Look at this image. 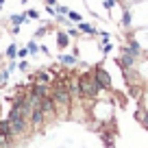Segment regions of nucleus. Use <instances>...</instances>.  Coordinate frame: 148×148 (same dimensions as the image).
I'll return each instance as SVG.
<instances>
[{"mask_svg": "<svg viewBox=\"0 0 148 148\" xmlns=\"http://www.w3.org/2000/svg\"><path fill=\"white\" fill-rule=\"evenodd\" d=\"M18 50H20V48L15 46V44H9V48H7L5 57H7L9 61H15V59H18Z\"/></svg>", "mask_w": 148, "mask_h": 148, "instance_id": "1a4fd4ad", "label": "nucleus"}, {"mask_svg": "<svg viewBox=\"0 0 148 148\" xmlns=\"http://www.w3.org/2000/svg\"><path fill=\"white\" fill-rule=\"evenodd\" d=\"M68 18H70V20H72V22H76V24H79V22H83V18H81V15H79V13H76V11H72V9H70V13H68Z\"/></svg>", "mask_w": 148, "mask_h": 148, "instance_id": "9b49d317", "label": "nucleus"}, {"mask_svg": "<svg viewBox=\"0 0 148 148\" xmlns=\"http://www.w3.org/2000/svg\"><path fill=\"white\" fill-rule=\"evenodd\" d=\"M79 87H81V98H85V100H96V98L100 96V92H102V87L96 83V79H94L92 70L79 74Z\"/></svg>", "mask_w": 148, "mask_h": 148, "instance_id": "f257e3e1", "label": "nucleus"}, {"mask_svg": "<svg viewBox=\"0 0 148 148\" xmlns=\"http://www.w3.org/2000/svg\"><path fill=\"white\" fill-rule=\"evenodd\" d=\"M59 63L63 65V68H72V65L79 63V57L76 55H59Z\"/></svg>", "mask_w": 148, "mask_h": 148, "instance_id": "39448f33", "label": "nucleus"}, {"mask_svg": "<svg viewBox=\"0 0 148 148\" xmlns=\"http://www.w3.org/2000/svg\"><path fill=\"white\" fill-rule=\"evenodd\" d=\"M26 18H28V20H39V11L28 9V11H26Z\"/></svg>", "mask_w": 148, "mask_h": 148, "instance_id": "ddd939ff", "label": "nucleus"}, {"mask_svg": "<svg viewBox=\"0 0 148 148\" xmlns=\"http://www.w3.org/2000/svg\"><path fill=\"white\" fill-rule=\"evenodd\" d=\"M28 120H31V129L33 131H42L44 129V124H46V116H44V111L39 109V105L37 107H33V111H31V118H28Z\"/></svg>", "mask_w": 148, "mask_h": 148, "instance_id": "20e7f679", "label": "nucleus"}, {"mask_svg": "<svg viewBox=\"0 0 148 148\" xmlns=\"http://www.w3.org/2000/svg\"><path fill=\"white\" fill-rule=\"evenodd\" d=\"M18 70L26 72V70H28V61H26V59H20V61H18Z\"/></svg>", "mask_w": 148, "mask_h": 148, "instance_id": "2eb2a0df", "label": "nucleus"}, {"mask_svg": "<svg viewBox=\"0 0 148 148\" xmlns=\"http://www.w3.org/2000/svg\"><path fill=\"white\" fill-rule=\"evenodd\" d=\"M113 5H116V0H105V9H113Z\"/></svg>", "mask_w": 148, "mask_h": 148, "instance_id": "6ab92c4d", "label": "nucleus"}, {"mask_svg": "<svg viewBox=\"0 0 148 148\" xmlns=\"http://www.w3.org/2000/svg\"><path fill=\"white\" fill-rule=\"evenodd\" d=\"M102 52H105V55H109V52H111V44H102Z\"/></svg>", "mask_w": 148, "mask_h": 148, "instance_id": "aec40b11", "label": "nucleus"}, {"mask_svg": "<svg viewBox=\"0 0 148 148\" xmlns=\"http://www.w3.org/2000/svg\"><path fill=\"white\" fill-rule=\"evenodd\" d=\"M26 57H28V48L24 46V48H20V50H18V59H26Z\"/></svg>", "mask_w": 148, "mask_h": 148, "instance_id": "f3484780", "label": "nucleus"}, {"mask_svg": "<svg viewBox=\"0 0 148 148\" xmlns=\"http://www.w3.org/2000/svg\"><path fill=\"white\" fill-rule=\"evenodd\" d=\"M98 35H100V39H102V44H109V39H111V35L107 31H100L98 33Z\"/></svg>", "mask_w": 148, "mask_h": 148, "instance_id": "dca6fc26", "label": "nucleus"}, {"mask_svg": "<svg viewBox=\"0 0 148 148\" xmlns=\"http://www.w3.org/2000/svg\"><path fill=\"white\" fill-rule=\"evenodd\" d=\"M2 5H5V0H0V7H2Z\"/></svg>", "mask_w": 148, "mask_h": 148, "instance_id": "4be33fe9", "label": "nucleus"}, {"mask_svg": "<svg viewBox=\"0 0 148 148\" xmlns=\"http://www.w3.org/2000/svg\"><path fill=\"white\" fill-rule=\"evenodd\" d=\"M122 24H124V26H129V24H131V11L129 9H126L124 15H122Z\"/></svg>", "mask_w": 148, "mask_h": 148, "instance_id": "4468645a", "label": "nucleus"}, {"mask_svg": "<svg viewBox=\"0 0 148 148\" xmlns=\"http://www.w3.org/2000/svg\"><path fill=\"white\" fill-rule=\"evenodd\" d=\"M57 79V74L52 68H42V70H37L35 74H31L28 76V83H35V85H52Z\"/></svg>", "mask_w": 148, "mask_h": 148, "instance_id": "f03ea898", "label": "nucleus"}, {"mask_svg": "<svg viewBox=\"0 0 148 148\" xmlns=\"http://www.w3.org/2000/svg\"><path fill=\"white\" fill-rule=\"evenodd\" d=\"M26 48H28V55H37V52H39V44H37L35 39H31V42L26 44Z\"/></svg>", "mask_w": 148, "mask_h": 148, "instance_id": "9d476101", "label": "nucleus"}, {"mask_svg": "<svg viewBox=\"0 0 148 148\" xmlns=\"http://www.w3.org/2000/svg\"><path fill=\"white\" fill-rule=\"evenodd\" d=\"M65 33H68L70 37H76V35H79V28H72V26H68V31H65Z\"/></svg>", "mask_w": 148, "mask_h": 148, "instance_id": "a211bd4d", "label": "nucleus"}, {"mask_svg": "<svg viewBox=\"0 0 148 148\" xmlns=\"http://www.w3.org/2000/svg\"><path fill=\"white\" fill-rule=\"evenodd\" d=\"M44 2H46V7H57V5H59L57 0H44Z\"/></svg>", "mask_w": 148, "mask_h": 148, "instance_id": "412c9836", "label": "nucleus"}, {"mask_svg": "<svg viewBox=\"0 0 148 148\" xmlns=\"http://www.w3.org/2000/svg\"><path fill=\"white\" fill-rule=\"evenodd\" d=\"M57 46H59V50H65V48L70 46V35L65 31H59L57 33Z\"/></svg>", "mask_w": 148, "mask_h": 148, "instance_id": "423d86ee", "label": "nucleus"}, {"mask_svg": "<svg viewBox=\"0 0 148 148\" xmlns=\"http://www.w3.org/2000/svg\"><path fill=\"white\" fill-rule=\"evenodd\" d=\"M11 26H20V24H24V22H28V18H26V13H15V15H11Z\"/></svg>", "mask_w": 148, "mask_h": 148, "instance_id": "6e6552de", "label": "nucleus"}, {"mask_svg": "<svg viewBox=\"0 0 148 148\" xmlns=\"http://www.w3.org/2000/svg\"><path fill=\"white\" fill-rule=\"evenodd\" d=\"M79 33H85V35H96V28L92 26L89 22H79Z\"/></svg>", "mask_w": 148, "mask_h": 148, "instance_id": "0eeeda50", "label": "nucleus"}, {"mask_svg": "<svg viewBox=\"0 0 148 148\" xmlns=\"http://www.w3.org/2000/svg\"><path fill=\"white\" fill-rule=\"evenodd\" d=\"M92 74H94L96 83L100 85L102 89H111V76H109V72H107L102 65H94V68H92Z\"/></svg>", "mask_w": 148, "mask_h": 148, "instance_id": "7ed1b4c3", "label": "nucleus"}, {"mask_svg": "<svg viewBox=\"0 0 148 148\" xmlns=\"http://www.w3.org/2000/svg\"><path fill=\"white\" fill-rule=\"evenodd\" d=\"M55 9H57V15H68L70 13V9H68V7H63V5H57Z\"/></svg>", "mask_w": 148, "mask_h": 148, "instance_id": "f8f14e48", "label": "nucleus"}]
</instances>
